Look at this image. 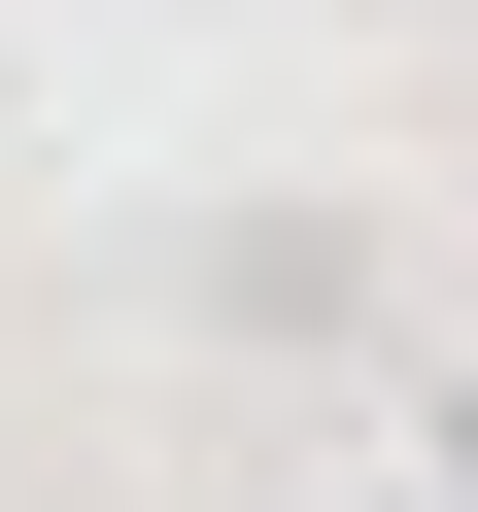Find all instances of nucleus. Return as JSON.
<instances>
[{
  "instance_id": "1",
  "label": "nucleus",
  "mask_w": 478,
  "mask_h": 512,
  "mask_svg": "<svg viewBox=\"0 0 478 512\" xmlns=\"http://www.w3.org/2000/svg\"><path fill=\"white\" fill-rule=\"evenodd\" d=\"M444 512H478V376H444Z\"/></svg>"
}]
</instances>
